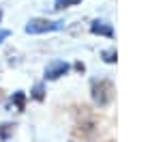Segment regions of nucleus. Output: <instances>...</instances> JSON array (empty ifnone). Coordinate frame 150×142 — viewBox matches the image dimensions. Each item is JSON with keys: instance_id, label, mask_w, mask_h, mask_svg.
<instances>
[{"instance_id": "nucleus-1", "label": "nucleus", "mask_w": 150, "mask_h": 142, "mask_svg": "<svg viewBox=\"0 0 150 142\" xmlns=\"http://www.w3.org/2000/svg\"><path fill=\"white\" fill-rule=\"evenodd\" d=\"M92 101L99 108H105L114 99V84L110 80H94L92 82Z\"/></svg>"}, {"instance_id": "nucleus-2", "label": "nucleus", "mask_w": 150, "mask_h": 142, "mask_svg": "<svg viewBox=\"0 0 150 142\" xmlns=\"http://www.w3.org/2000/svg\"><path fill=\"white\" fill-rule=\"evenodd\" d=\"M79 118L77 121V125L73 127V133L75 136H79V138H84V140H92L94 138V133H97V123H94V118H92V114L88 112V108H79Z\"/></svg>"}, {"instance_id": "nucleus-3", "label": "nucleus", "mask_w": 150, "mask_h": 142, "mask_svg": "<svg viewBox=\"0 0 150 142\" xmlns=\"http://www.w3.org/2000/svg\"><path fill=\"white\" fill-rule=\"evenodd\" d=\"M64 26V22H52L47 17H32L28 24H26V32L28 35H45V32H54V30H60Z\"/></svg>"}, {"instance_id": "nucleus-4", "label": "nucleus", "mask_w": 150, "mask_h": 142, "mask_svg": "<svg viewBox=\"0 0 150 142\" xmlns=\"http://www.w3.org/2000/svg\"><path fill=\"white\" fill-rule=\"evenodd\" d=\"M69 73V65L64 60H52L50 65L45 67V80H58Z\"/></svg>"}, {"instance_id": "nucleus-5", "label": "nucleus", "mask_w": 150, "mask_h": 142, "mask_svg": "<svg viewBox=\"0 0 150 142\" xmlns=\"http://www.w3.org/2000/svg\"><path fill=\"white\" fill-rule=\"evenodd\" d=\"M90 32L92 35H99V37H114L112 24L103 22V19H94V22L90 24Z\"/></svg>"}, {"instance_id": "nucleus-6", "label": "nucleus", "mask_w": 150, "mask_h": 142, "mask_svg": "<svg viewBox=\"0 0 150 142\" xmlns=\"http://www.w3.org/2000/svg\"><path fill=\"white\" fill-rule=\"evenodd\" d=\"M13 106H15L17 112H24V110H26V93H24V91H15V93H13L11 106H9V108H13Z\"/></svg>"}, {"instance_id": "nucleus-7", "label": "nucleus", "mask_w": 150, "mask_h": 142, "mask_svg": "<svg viewBox=\"0 0 150 142\" xmlns=\"http://www.w3.org/2000/svg\"><path fill=\"white\" fill-rule=\"evenodd\" d=\"M15 131V123H0V140H9Z\"/></svg>"}, {"instance_id": "nucleus-8", "label": "nucleus", "mask_w": 150, "mask_h": 142, "mask_svg": "<svg viewBox=\"0 0 150 142\" xmlns=\"http://www.w3.org/2000/svg\"><path fill=\"white\" fill-rule=\"evenodd\" d=\"M30 97L32 99H35V101H43L45 99V86L43 84H35V86H32V91H30Z\"/></svg>"}, {"instance_id": "nucleus-9", "label": "nucleus", "mask_w": 150, "mask_h": 142, "mask_svg": "<svg viewBox=\"0 0 150 142\" xmlns=\"http://www.w3.org/2000/svg\"><path fill=\"white\" fill-rule=\"evenodd\" d=\"M81 0H56L54 2V9L56 11H62V9H69V6H73V4H79Z\"/></svg>"}, {"instance_id": "nucleus-10", "label": "nucleus", "mask_w": 150, "mask_h": 142, "mask_svg": "<svg viewBox=\"0 0 150 142\" xmlns=\"http://www.w3.org/2000/svg\"><path fill=\"white\" fill-rule=\"evenodd\" d=\"M101 56H103V60H105V63H116V60H118V52H116V50H105L103 54H101Z\"/></svg>"}, {"instance_id": "nucleus-11", "label": "nucleus", "mask_w": 150, "mask_h": 142, "mask_svg": "<svg viewBox=\"0 0 150 142\" xmlns=\"http://www.w3.org/2000/svg\"><path fill=\"white\" fill-rule=\"evenodd\" d=\"M9 37H11V32L6 30V28H2V30H0V45H2V43H4Z\"/></svg>"}, {"instance_id": "nucleus-12", "label": "nucleus", "mask_w": 150, "mask_h": 142, "mask_svg": "<svg viewBox=\"0 0 150 142\" xmlns=\"http://www.w3.org/2000/svg\"><path fill=\"white\" fill-rule=\"evenodd\" d=\"M75 69H77V71H84L86 67H84V63H75Z\"/></svg>"}, {"instance_id": "nucleus-13", "label": "nucleus", "mask_w": 150, "mask_h": 142, "mask_svg": "<svg viewBox=\"0 0 150 142\" xmlns=\"http://www.w3.org/2000/svg\"><path fill=\"white\" fill-rule=\"evenodd\" d=\"M0 101H2V88H0Z\"/></svg>"}, {"instance_id": "nucleus-14", "label": "nucleus", "mask_w": 150, "mask_h": 142, "mask_svg": "<svg viewBox=\"0 0 150 142\" xmlns=\"http://www.w3.org/2000/svg\"><path fill=\"white\" fill-rule=\"evenodd\" d=\"M0 19H2V11H0Z\"/></svg>"}]
</instances>
